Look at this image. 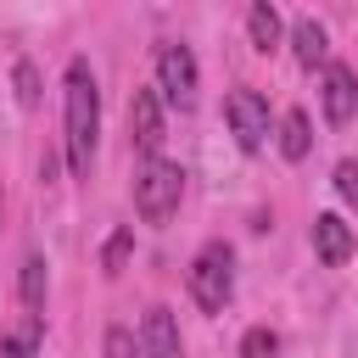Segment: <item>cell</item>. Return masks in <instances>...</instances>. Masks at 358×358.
<instances>
[{
    "instance_id": "obj_18",
    "label": "cell",
    "mask_w": 358,
    "mask_h": 358,
    "mask_svg": "<svg viewBox=\"0 0 358 358\" xmlns=\"http://www.w3.org/2000/svg\"><path fill=\"white\" fill-rule=\"evenodd\" d=\"M336 190L341 201H358V162H336Z\"/></svg>"
},
{
    "instance_id": "obj_9",
    "label": "cell",
    "mask_w": 358,
    "mask_h": 358,
    "mask_svg": "<svg viewBox=\"0 0 358 358\" xmlns=\"http://www.w3.org/2000/svg\"><path fill=\"white\" fill-rule=\"evenodd\" d=\"M140 352H145V358H179V324H173V313H168L162 302H157V308H145Z\"/></svg>"
},
{
    "instance_id": "obj_12",
    "label": "cell",
    "mask_w": 358,
    "mask_h": 358,
    "mask_svg": "<svg viewBox=\"0 0 358 358\" xmlns=\"http://www.w3.org/2000/svg\"><path fill=\"white\" fill-rule=\"evenodd\" d=\"M246 34H252L257 50H274V45H280V11H274L268 0H257V6L246 11Z\"/></svg>"
},
{
    "instance_id": "obj_2",
    "label": "cell",
    "mask_w": 358,
    "mask_h": 358,
    "mask_svg": "<svg viewBox=\"0 0 358 358\" xmlns=\"http://www.w3.org/2000/svg\"><path fill=\"white\" fill-rule=\"evenodd\" d=\"M179 196H185V168L168 157H145V168L134 173V213L145 224H162L179 213Z\"/></svg>"
},
{
    "instance_id": "obj_19",
    "label": "cell",
    "mask_w": 358,
    "mask_h": 358,
    "mask_svg": "<svg viewBox=\"0 0 358 358\" xmlns=\"http://www.w3.org/2000/svg\"><path fill=\"white\" fill-rule=\"evenodd\" d=\"M106 358H134V336H129L123 324L106 330Z\"/></svg>"
},
{
    "instance_id": "obj_15",
    "label": "cell",
    "mask_w": 358,
    "mask_h": 358,
    "mask_svg": "<svg viewBox=\"0 0 358 358\" xmlns=\"http://www.w3.org/2000/svg\"><path fill=\"white\" fill-rule=\"evenodd\" d=\"M274 352H280V336H274L268 324L246 330V341H241V358H274Z\"/></svg>"
},
{
    "instance_id": "obj_6",
    "label": "cell",
    "mask_w": 358,
    "mask_h": 358,
    "mask_svg": "<svg viewBox=\"0 0 358 358\" xmlns=\"http://www.w3.org/2000/svg\"><path fill=\"white\" fill-rule=\"evenodd\" d=\"M129 134H134V145H140L145 157L162 151L168 117H162V95H157V90H134V95H129Z\"/></svg>"
},
{
    "instance_id": "obj_16",
    "label": "cell",
    "mask_w": 358,
    "mask_h": 358,
    "mask_svg": "<svg viewBox=\"0 0 358 358\" xmlns=\"http://www.w3.org/2000/svg\"><path fill=\"white\" fill-rule=\"evenodd\" d=\"M34 347H39V319H28L22 336H0V358H34Z\"/></svg>"
},
{
    "instance_id": "obj_11",
    "label": "cell",
    "mask_w": 358,
    "mask_h": 358,
    "mask_svg": "<svg viewBox=\"0 0 358 358\" xmlns=\"http://www.w3.org/2000/svg\"><path fill=\"white\" fill-rule=\"evenodd\" d=\"M308 145H313V123H308V112H302V106H291V112L280 117V151H285L291 162H302V157H308Z\"/></svg>"
},
{
    "instance_id": "obj_10",
    "label": "cell",
    "mask_w": 358,
    "mask_h": 358,
    "mask_svg": "<svg viewBox=\"0 0 358 358\" xmlns=\"http://www.w3.org/2000/svg\"><path fill=\"white\" fill-rule=\"evenodd\" d=\"M291 45H296V62H302V67H330V39H324V28H319L313 17H302V22L291 28Z\"/></svg>"
},
{
    "instance_id": "obj_1",
    "label": "cell",
    "mask_w": 358,
    "mask_h": 358,
    "mask_svg": "<svg viewBox=\"0 0 358 358\" xmlns=\"http://www.w3.org/2000/svg\"><path fill=\"white\" fill-rule=\"evenodd\" d=\"M67 168L84 179L90 173V162H95V134H101V90H95V73H90V62L78 56V62H67Z\"/></svg>"
},
{
    "instance_id": "obj_3",
    "label": "cell",
    "mask_w": 358,
    "mask_h": 358,
    "mask_svg": "<svg viewBox=\"0 0 358 358\" xmlns=\"http://www.w3.org/2000/svg\"><path fill=\"white\" fill-rule=\"evenodd\" d=\"M190 296L207 313H224V302L235 296V252L224 241H207L196 252V263H190Z\"/></svg>"
},
{
    "instance_id": "obj_8",
    "label": "cell",
    "mask_w": 358,
    "mask_h": 358,
    "mask_svg": "<svg viewBox=\"0 0 358 358\" xmlns=\"http://www.w3.org/2000/svg\"><path fill=\"white\" fill-rule=\"evenodd\" d=\"M313 252H319V263H330V268H341V263L352 257V229H347L341 213H319V218H313Z\"/></svg>"
},
{
    "instance_id": "obj_5",
    "label": "cell",
    "mask_w": 358,
    "mask_h": 358,
    "mask_svg": "<svg viewBox=\"0 0 358 358\" xmlns=\"http://www.w3.org/2000/svg\"><path fill=\"white\" fill-rule=\"evenodd\" d=\"M224 117H229V134L241 151H263L268 145V101L257 90H235L224 101Z\"/></svg>"
},
{
    "instance_id": "obj_17",
    "label": "cell",
    "mask_w": 358,
    "mask_h": 358,
    "mask_svg": "<svg viewBox=\"0 0 358 358\" xmlns=\"http://www.w3.org/2000/svg\"><path fill=\"white\" fill-rule=\"evenodd\" d=\"M11 84H17V101H22V106L39 101V73H34V62H17V67H11Z\"/></svg>"
},
{
    "instance_id": "obj_13",
    "label": "cell",
    "mask_w": 358,
    "mask_h": 358,
    "mask_svg": "<svg viewBox=\"0 0 358 358\" xmlns=\"http://www.w3.org/2000/svg\"><path fill=\"white\" fill-rule=\"evenodd\" d=\"M22 308L39 319V308H45V257H28L22 263Z\"/></svg>"
},
{
    "instance_id": "obj_4",
    "label": "cell",
    "mask_w": 358,
    "mask_h": 358,
    "mask_svg": "<svg viewBox=\"0 0 358 358\" xmlns=\"http://www.w3.org/2000/svg\"><path fill=\"white\" fill-rule=\"evenodd\" d=\"M196 84H201V73H196V56H190V45H157V90L185 112V106H196Z\"/></svg>"
},
{
    "instance_id": "obj_14",
    "label": "cell",
    "mask_w": 358,
    "mask_h": 358,
    "mask_svg": "<svg viewBox=\"0 0 358 358\" xmlns=\"http://www.w3.org/2000/svg\"><path fill=\"white\" fill-rule=\"evenodd\" d=\"M129 252H134V229H112V241L101 246V268H106V274H123Z\"/></svg>"
},
{
    "instance_id": "obj_7",
    "label": "cell",
    "mask_w": 358,
    "mask_h": 358,
    "mask_svg": "<svg viewBox=\"0 0 358 358\" xmlns=\"http://www.w3.org/2000/svg\"><path fill=\"white\" fill-rule=\"evenodd\" d=\"M324 123H352V112H358V78H352V67H341V62H330L324 67Z\"/></svg>"
}]
</instances>
